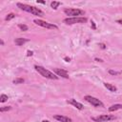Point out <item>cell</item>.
Instances as JSON below:
<instances>
[{
	"label": "cell",
	"mask_w": 122,
	"mask_h": 122,
	"mask_svg": "<svg viewBox=\"0 0 122 122\" xmlns=\"http://www.w3.org/2000/svg\"><path fill=\"white\" fill-rule=\"evenodd\" d=\"M17 7L19 9H21L22 10L27 11V12H30V13H31L33 15H38V16H42L43 15V11L40 9L35 8L33 6H29V5H26V4L17 3Z\"/></svg>",
	"instance_id": "cell-1"
},
{
	"label": "cell",
	"mask_w": 122,
	"mask_h": 122,
	"mask_svg": "<svg viewBox=\"0 0 122 122\" xmlns=\"http://www.w3.org/2000/svg\"><path fill=\"white\" fill-rule=\"evenodd\" d=\"M34 68L42 76H44L46 78H49V79H58V75H55L53 72L50 71L49 70H47V69H45V68H43L41 66H37L36 65V66H34Z\"/></svg>",
	"instance_id": "cell-2"
},
{
	"label": "cell",
	"mask_w": 122,
	"mask_h": 122,
	"mask_svg": "<svg viewBox=\"0 0 122 122\" xmlns=\"http://www.w3.org/2000/svg\"><path fill=\"white\" fill-rule=\"evenodd\" d=\"M64 12L71 17H79L78 15H84L85 11L80 10V9H72V8H69V9H65Z\"/></svg>",
	"instance_id": "cell-3"
},
{
	"label": "cell",
	"mask_w": 122,
	"mask_h": 122,
	"mask_svg": "<svg viewBox=\"0 0 122 122\" xmlns=\"http://www.w3.org/2000/svg\"><path fill=\"white\" fill-rule=\"evenodd\" d=\"M87 22V18L85 17H69L64 19V23L67 25H72L76 23H85Z\"/></svg>",
	"instance_id": "cell-4"
},
{
	"label": "cell",
	"mask_w": 122,
	"mask_h": 122,
	"mask_svg": "<svg viewBox=\"0 0 122 122\" xmlns=\"http://www.w3.org/2000/svg\"><path fill=\"white\" fill-rule=\"evenodd\" d=\"M84 99H85L87 102H89L90 104H92V106H94V107H104V104H103L99 99H97V98H95V97H93V96L86 95V96L84 97Z\"/></svg>",
	"instance_id": "cell-5"
},
{
	"label": "cell",
	"mask_w": 122,
	"mask_h": 122,
	"mask_svg": "<svg viewBox=\"0 0 122 122\" xmlns=\"http://www.w3.org/2000/svg\"><path fill=\"white\" fill-rule=\"evenodd\" d=\"M33 22L40 26V27H43V28H46V29H57L58 27L54 24H51V23H49V22H46V21H43V20H40V19H34Z\"/></svg>",
	"instance_id": "cell-6"
},
{
	"label": "cell",
	"mask_w": 122,
	"mask_h": 122,
	"mask_svg": "<svg viewBox=\"0 0 122 122\" xmlns=\"http://www.w3.org/2000/svg\"><path fill=\"white\" fill-rule=\"evenodd\" d=\"M114 116L111 115V114H102V115H98L96 117H92V120H93L94 122H108L110 120H113Z\"/></svg>",
	"instance_id": "cell-7"
},
{
	"label": "cell",
	"mask_w": 122,
	"mask_h": 122,
	"mask_svg": "<svg viewBox=\"0 0 122 122\" xmlns=\"http://www.w3.org/2000/svg\"><path fill=\"white\" fill-rule=\"evenodd\" d=\"M54 72L58 76H61V77H64V78H69V74H68L67 71H65L63 69H54Z\"/></svg>",
	"instance_id": "cell-8"
},
{
	"label": "cell",
	"mask_w": 122,
	"mask_h": 122,
	"mask_svg": "<svg viewBox=\"0 0 122 122\" xmlns=\"http://www.w3.org/2000/svg\"><path fill=\"white\" fill-rule=\"evenodd\" d=\"M54 119L60 121V122H71V119L67 117V116H64V115H61V114H56L53 116Z\"/></svg>",
	"instance_id": "cell-9"
},
{
	"label": "cell",
	"mask_w": 122,
	"mask_h": 122,
	"mask_svg": "<svg viewBox=\"0 0 122 122\" xmlns=\"http://www.w3.org/2000/svg\"><path fill=\"white\" fill-rule=\"evenodd\" d=\"M69 104H71L72 106H74L76 109H78V110H82L83 108H84V106L81 104V103H79V102H77L75 99H70V100H68L67 101Z\"/></svg>",
	"instance_id": "cell-10"
},
{
	"label": "cell",
	"mask_w": 122,
	"mask_h": 122,
	"mask_svg": "<svg viewBox=\"0 0 122 122\" xmlns=\"http://www.w3.org/2000/svg\"><path fill=\"white\" fill-rule=\"evenodd\" d=\"M28 41H29V40H28V39H26V38H16V39L14 40L15 44H16V45H18V46H22L23 44L27 43Z\"/></svg>",
	"instance_id": "cell-11"
},
{
	"label": "cell",
	"mask_w": 122,
	"mask_h": 122,
	"mask_svg": "<svg viewBox=\"0 0 122 122\" xmlns=\"http://www.w3.org/2000/svg\"><path fill=\"white\" fill-rule=\"evenodd\" d=\"M104 86H105L110 92H116V91H117L116 87H115L114 85H112V84H110V83H104Z\"/></svg>",
	"instance_id": "cell-12"
},
{
	"label": "cell",
	"mask_w": 122,
	"mask_h": 122,
	"mask_svg": "<svg viewBox=\"0 0 122 122\" xmlns=\"http://www.w3.org/2000/svg\"><path fill=\"white\" fill-rule=\"evenodd\" d=\"M120 109H122V105L121 104H114V105H112V106H111L109 108V111L110 112H115V111L120 110Z\"/></svg>",
	"instance_id": "cell-13"
},
{
	"label": "cell",
	"mask_w": 122,
	"mask_h": 122,
	"mask_svg": "<svg viewBox=\"0 0 122 122\" xmlns=\"http://www.w3.org/2000/svg\"><path fill=\"white\" fill-rule=\"evenodd\" d=\"M60 5H61V3H60V2H56V1H53V2L51 3V7L53 10H56L57 7L60 6Z\"/></svg>",
	"instance_id": "cell-14"
},
{
	"label": "cell",
	"mask_w": 122,
	"mask_h": 122,
	"mask_svg": "<svg viewBox=\"0 0 122 122\" xmlns=\"http://www.w3.org/2000/svg\"><path fill=\"white\" fill-rule=\"evenodd\" d=\"M7 100H8V95H6V94H1L0 95V102L1 103H4Z\"/></svg>",
	"instance_id": "cell-15"
},
{
	"label": "cell",
	"mask_w": 122,
	"mask_h": 122,
	"mask_svg": "<svg viewBox=\"0 0 122 122\" xmlns=\"http://www.w3.org/2000/svg\"><path fill=\"white\" fill-rule=\"evenodd\" d=\"M14 17H15V14H14V13H9V14L6 16L5 19H6L7 21H9V20H11V19L14 18Z\"/></svg>",
	"instance_id": "cell-16"
},
{
	"label": "cell",
	"mask_w": 122,
	"mask_h": 122,
	"mask_svg": "<svg viewBox=\"0 0 122 122\" xmlns=\"http://www.w3.org/2000/svg\"><path fill=\"white\" fill-rule=\"evenodd\" d=\"M18 27H19V29H20L21 30H23V31L28 30V27H27L26 25H24V24H19V25H18Z\"/></svg>",
	"instance_id": "cell-17"
},
{
	"label": "cell",
	"mask_w": 122,
	"mask_h": 122,
	"mask_svg": "<svg viewBox=\"0 0 122 122\" xmlns=\"http://www.w3.org/2000/svg\"><path fill=\"white\" fill-rule=\"evenodd\" d=\"M24 82V79L23 78H16L13 80V84H21Z\"/></svg>",
	"instance_id": "cell-18"
},
{
	"label": "cell",
	"mask_w": 122,
	"mask_h": 122,
	"mask_svg": "<svg viewBox=\"0 0 122 122\" xmlns=\"http://www.w3.org/2000/svg\"><path fill=\"white\" fill-rule=\"evenodd\" d=\"M11 109L10 106H6V107H2L0 108V112H6V111H10Z\"/></svg>",
	"instance_id": "cell-19"
},
{
	"label": "cell",
	"mask_w": 122,
	"mask_h": 122,
	"mask_svg": "<svg viewBox=\"0 0 122 122\" xmlns=\"http://www.w3.org/2000/svg\"><path fill=\"white\" fill-rule=\"evenodd\" d=\"M109 73L112 74V75H117L120 73V71H113V70H109Z\"/></svg>",
	"instance_id": "cell-20"
},
{
	"label": "cell",
	"mask_w": 122,
	"mask_h": 122,
	"mask_svg": "<svg viewBox=\"0 0 122 122\" xmlns=\"http://www.w3.org/2000/svg\"><path fill=\"white\" fill-rule=\"evenodd\" d=\"M32 54H33V52H32L31 51H28V52H27V55H28V56H31Z\"/></svg>",
	"instance_id": "cell-21"
},
{
	"label": "cell",
	"mask_w": 122,
	"mask_h": 122,
	"mask_svg": "<svg viewBox=\"0 0 122 122\" xmlns=\"http://www.w3.org/2000/svg\"><path fill=\"white\" fill-rule=\"evenodd\" d=\"M92 28L93 30H95V29H96V27H95V24H94V22H93V21H92Z\"/></svg>",
	"instance_id": "cell-22"
},
{
	"label": "cell",
	"mask_w": 122,
	"mask_h": 122,
	"mask_svg": "<svg viewBox=\"0 0 122 122\" xmlns=\"http://www.w3.org/2000/svg\"><path fill=\"white\" fill-rule=\"evenodd\" d=\"M99 46H100L102 49H105V48H106V46H105L104 44H99Z\"/></svg>",
	"instance_id": "cell-23"
},
{
	"label": "cell",
	"mask_w": 122,
	"mask_h": 122,
	"mask_svg": "<svg viewBox=\"0 0 122 122\" xmlns=\"http://www.w3.org/2000/svg\"><path fill=\"white\" fill-rule=\"evenodd\" d=\"M65 60H66L67 62H70V60H71V59H70L69 57H65Z\"/></svg>",
	"instance_id": "cell-24"
},
{
	"label": "cell",
	"mask_w": 122,
	"mask_h": 122,
	"mask_svg": "<svg viewBox=\"0 0 122 122\" xmlns=\"http://www.w3.org/2000/svg\"><path fill=\"white\" fill-rule=\"evenodd\" d=\"M117 23H119V24H121V25H122V19H119V20H117Z\"/></svg>",
	"instance_id": "cell-25"
},
{
	"label": "cell",
	"mask_w": 122,
	"mask_h": 122,
	"mask_svg": "<svg viewBox=\"0 0 122 122\" xmlns=\"http://www.w3.org/2000/svg\"><path fill=\"white\" fill-rule=\"evenodd\" d=\"M37 3H40V4H45L44 1H37Z\"/></svg>",
	"instance_id": "cell-26"
},
{
	"label": "cell",
	"mask_w": 122,
	"mask_h": 122,
	"mask_svg": "<svg viewBox=\"0 0 122 122\" xmlns=\"http://www.w3.org/2000/svg\"><path fill=\"white\" fill-rule=\"evenodd\" d=\"M95 60L98 61V62H102V60H101V59H98V58H95Z\"/></svg>",
	"instance_id": "cell-27"
},
{
	"label": "cell",
	"mask_w": 122,
	"mask_h": 122,
	"mask_svg": "<svg viewBox=\"0 0 122 122\" xmlns=\"http://www.w3.org/2000/svg\"><path fill=\"white\" fill-rule=\"evenodd\" d=\"M0 42H1V45H4V41H3V40H1Z\"/></svg>",
	"instance_id": "cell-28"
},
{
	"label": "cell",
	"mask_w": 122,
	"mask_h": 122,
	"mask_svg": "<svg viewBox=\"0 0 122 122\" xmlns=\"http://www.w3.org/2000/svg\"><path fill=\"white\" fill-rule=\"evenodd\" d=\"M42 122H51V121H49V120H43Z\"/></svg>",
	"instance_id": "cell-29"
}]
</instances>
